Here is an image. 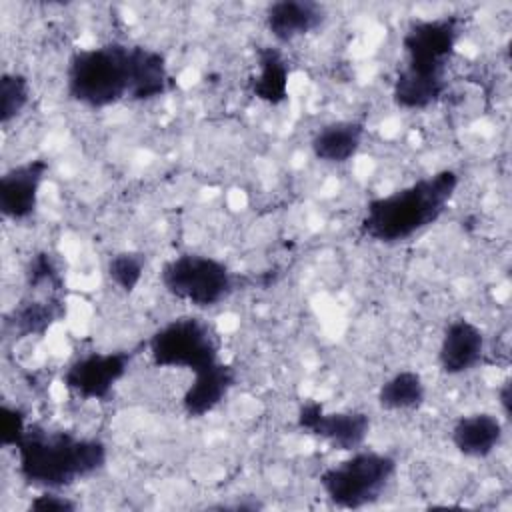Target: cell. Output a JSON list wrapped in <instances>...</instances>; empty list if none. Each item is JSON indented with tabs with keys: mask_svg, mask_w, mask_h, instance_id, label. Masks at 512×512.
<instances>
[{
	"mask_svg": "<svg viewBox=\"0 0 512 512\" xmlns=\"http://www.w3.org/2000/svg\"><path fill=\"white\" fill-rule=\"evenodd\" d=\"M504 438V424L492 412L460 416L450 432L452 446L466 458L484 460L496 452Z\"/></svg>",
	"mask_w": 512,
	"mask_h": 512,
	"instance_id": "cell-14",
	"label": "cell"
},
{
	"mask_svg": "<svg viewBox=\"0 0 512 512\" xmlns=\"http://www.w3.org/2000/svg\"><path fill=\"white\" fill-rule=\"evenodd\" d=\"M396 458L376 450H354L352 456L320 472L326 498L346 510H358L380 500L396 474Z\"/></svg>",
	"mask_w": 512,
	"mask_h": 512,
	"instance_id": "cell-4",
	"label": "cell"
},
{
	"mask_svg": "<svg viewBox=\"0 0 512 512\" xmlns=\"http://www.w3.org/2000/svg\"><path fill=\"white\" fill-rule=\"evenodd\" d=\"M144 268H146L144 254L134 252V250H122V252H116L114 256H110V260L106 264V274H108L110 282L120 292L130 294L140 284V280L144 276Z\"/></svg>",
	"mask_w": 512,
	"mask_h": 512,
	"instance_id": "cell-21",
	"label": "cell"
},
{
	"mask_svg": "<svg viewBox=\"0 0 512 512\" xmlns=\"http://www.w3.org/2000/svg\"><path fill=\"white\" fill-rule=\"evenodd\" d=\"M258 72L250 80L252 94L266 104H282L288 98V64L278 48L262 46L256 54Z\"/></svg>",
	"mask_w": 512,
	"mask_h": 512,
	"instance_id": "cell-18",
	"label": "cell"
},
{
	"mask_svg": "<svg viewBox=\"0 0 512 512\" xmlns=\"http://www.w3.org/2000/svg\"><path fill=\"white\" fill-rule=\"evenodd\" d=\"M134 356L136 350L88 352L68 364L62 382L72 394L84 400H106L128 374Z\"/></svg>",
	"mask_w": 512,
	"mask_h": 512,
	"instance_id": "cell-8",
	"label": "cell"
},
{
	"mask_svg": "<svg viewBox=\"0 0 512 512\" xmlns=\"http://www.w3.org/2000/svg\"><path fill=\"white\" fill-rule=\"evenodd\" d=\"M28 430L26 416L18 406L2 404L0 410V444L4 448H16V444L22 440L24 432Z\"/></svg>",
	"mask_w": 512,
	"mask_h": 512,
	"instance_id": "cell-24",
	"label": "cell"
},
{
	"mask_svg": "<svg viewBox=\"0 0 512 512\" xmlns=\"http://www.w3.org/2000/svg\"><path fill=\"white\" fill-rule=\"evenodd\" d=\"M326 20V8L314 0H278L268 4L264 24L270 36L288 44L318 30Z\"/></svg>",
	"mask_w": 512,
	"mask_h": 512,
	"instance_id": "cell-13",
	"label": "cell"
},
{
	"mask_svg": "<svg viewBox=\"0 0 512 512\" xmlns=\"http://www.w3.org/2000/svg\"><path fill=\"white\" fill-rule=\"evenodd\" d=\"M26 282L32 290H40V288H50L54 292L62 290L64 280L52 260V256L48 252H36L26 266Z\"/></svg>",
	"mask_w": 512,
	"mask_h": 512,
	"instance_id": "cell-23",
	"label": "cell"
},
{
	"mask_svg": "<svg viewBox=\"0 0 512 512\" xmlns=\"http://www.w3.org/2000/svg\"><path fill=\"white\" fill-rule=\"evenodd\" d=\"M460 34L462 18L458 16L414 20L402 36L404 64L426 72H446Z\"/></svg>",
	"mask_w": 512,
	"mask_h": 512,
	"instance_id": "cell-7",
	"label": "cell"
},
{
	"mask_svg": "<svg viewBox=\"0 0 512 512\" xmlns=\"http://www.w3.org/2000/svg\"><path fill=\"white\" fill-rule=\"evenodd\" d=\"M446 88V72H426L404 64L392 82V100L402 110H426L444 96Z\"/></svg>",
	"mask_w": 512,
	"mask_h": 512,
	"instance_id": "cell-16",
	"label": "cell"
},
{
	"mask_svg": "<svg viewBox=\"0 0 512 512\" xmlns=\"http://www.w3.org/2000/svg\"><path fill=\"white\" fill-rule=\"evenodd\" d=\"M130 100L148 102L164 96L172 88V76L164 54L154 48L132 44L130 52Z\"/></svg>",
	"mask_w": 512,
	"mask_h": 512,
	"instance_id": "cell-15",
	"label": "cell"
},
{
	"mask_svg": "<svg viewBox=\"0 0 512 512\" xmlns=\"http://www.w3.org/2000/svg\"><path fill=\"white\" fill-rule=\"evenodd\" d=\"M66 314V306L60 298L50 300H24L12 310L6 324L12 326L16 338L44 336L54 322Z\"/></svg>",
	"mask_w": 512,
	"mask_h": 512,
	"instance_id": "cell-20",
	"label": "cell"
},
{
	"mask_svg": "<svg viewBox=\"0 0 512 512\" xmlns=\"http://www.w3.org/2000/svg\"><path fill=\"white\" fill-rule=\"evenodd\" d=\"M498 404H500V412L506 420L512 418V380L506 378L500 388H498Z\"/></svg>",
	"mask_w": 512,
	"mask_h": 512,
	"instance_id": "cell-26",
	"label": "cell"
},
{
	"mask_svg": "<svg viewBox=\"0 0 512 512\" xmlns=\"http://www.w3.org/2000/svg\"><path fill=\"white\" fill-rule=\"evenodd\" d=\"M236 384V370L224 360H216L192 374V382L182 394V410L190 418H202L216 410Z\"/></svg>",
	"mask_w": 512,
	"mask_h": 512,
	"instance_id": "cell-12",
	"label": "cell"
},
{
	"mask_svg": "<svg viewBox=\"0 0 512 512\" xmlns=\"http://www.w3.org/2000/svg\"><path fill=\"white\" fill-rule=\"evenodd\" d=\"M28 508L36 512H70L76 510V502H72L68 496L58 494V490H44L30 502Z\"/></svg>",
	"mask_w": 512,
	"mask_h": 512,
	"instance_id": "cell-25",
	"label": "cell"
},
{
	"mask_svg": "<svg viewBox=\"0 0 512 512\" xmlns=\"http://www.w3.org/2000/svg\"><path fill=\"white\" fill-rule=\"evenodd\" d=\"M364 134L366 128L358 120H334L314 132L310 150L324 164H344L358 154Z\"/></svg>",
	"mask_w": 512,
	"mask_h": 512,
	"instance_id": "cell-17",
	"label": "cell"
},
{
	"mask_svg": "<svg viewBox=\"0 0 512 512\" xmlns=\"http://www.w3.org/2000/svg\"><path fill=\"white\" fill-rule=\"evenodd\" d=\"M458 184V174L446 168L386 196L372 198L360 220L362 236L380 244H396L412 238L446 212Z\"/></svg>",
	"mask_w": 512,
	"mask_h": 512,
	"instance_id": "cell-2",
	"label": "cell"
},
{
	"mask_svg": "<svg viewBox=\"0 0 512 512\" xmlns=\"http://www.w3.org/2000/svg\"><path fill=\"white\" fill-rule=\"evenodd\" d=\"M296 426L302 432L328 442L336 450L354 452L364 446L372 420L360 410L328 412L320 402L306 400L298 408Z\"/></svg>",
	"mask_w": 512,
	"mask_h": 512,
	"instance_id": "cell-9",
	"label": "cell"
},
{
	"mask_svg": "<svg viewBox=\"0 0 512 512\" xmlns=\"http://www.w3.org/2000/svg\"><path fill=\"white\" fill-rule=\"evenodd\" d=\"M426 400V384L414 370H400L386 378L376 394V402L386 412L418 410Z\"/></svg>",
	"mask_w": 512,
	"mask_h": 512,
	"instance_id": "cell-19",
	"label": "cell"
},
{
	"mask_svg": "<svg viewBox=\"0 0 512 512\" xmlns=\"http://www.w3.org/2000/svg\"><path fill=\"white\" fill-rule=\"evenodd\" d=\"M486 336L478 324L466 318L452 320L440 338L438 368L446 376H462L482 364Z\"/></svg>",
	"mask_w": 512,
	"mask_h": 512,
	"instance_id": "cell-11",
	"label": "cell"
},
{
	"mask_svg": "<svg viewBox=\"0 0 512 512\" xmlns=\"http://www.w3.org/2000/svg\"><path fill=\"white\" fill-rule=\"evenodd\" d=\"M160 284L176 300L196 308H214L232 296L236 276L214 256L184 252L164 262Z\"/></svg>",
	"mask_w": 512,
	"mask_h": 512,
	"instance_id": "cell-5",
	"label": "cell"
},
{
	"mask_svg": "<svg viewBox=\"0 0 512 512\" xmlns=\"http://www.w3.org/2000/svg\"><path fill=\"white\" fill-rule=\"evenodd\" d=\"M30 102V82L20 72H4L0 78V122L8 126Z\"/></svg>",
	"mask_w": 512,
	"mask_h": 512,
	"instance_id": "cell-22",
	"label": "cell"
},
{
	"mask_svg": "<svg viewBox=\"0 0 512 512\" xmlns=\"http://www.w3.org/2000/svg\"><path fill=\"white\" fill-rule=\"evenodd\" d=\"M150 360L158 368H182L192 374L220 360L214 328L200 316H178L162 324L146 342Z\"/></svg>",
	"mask_w": 512,
	"mask_h": 512,
	"instance_id": "cell-6",
	"label": "cell"
},
{
	"mask_svg": "<svg viewBox=\"0 0 512 512\" xmlns=\"http://www.w3.org/2000/svg\"><path fill=\"white\" fill-rule=\"evenodd\" d=\"M46 172L48 162L42 158H34L20 162L2 174L0 212L4 218L20 222L36 212Z\"/></svg>",
	"mask_w": 512,
	"mask_h": 512,
	"instance_id": "cell-10",
	"label": "cell"
},
{
	"mask_svg": "<svg viewBox=\"0 0 512 512\" xmlns=\"http://www.w3.org/2000/svg\"><path fill=\"white\" fill-rule=\"evenodd\" d=\"M14 450L22 480L40 490H64L94 476L108 462V448L100 438L46 430L40 424H28Z\"/></svg>",
	"mask_w": 512,
	"mask_h": 512,
	"instance_id": "cell-1",
	"label": "cell"
},
{
	"mask_svg": "<svg viewBox=\"0 0 512 512\" xmlns=\"http://www.w3.org/2000/svg\"><path fill=\"white\" fill-rule=\"evenodd\" d=\"M130 52L122 42L76 50L66 64V94L94 110L130 100Z\"/></svg>",
	"mask_w": 512,
	"mask_h": 512,
	"instance_id": "cell-3",
	"label": "cell"
}]
</instances>
